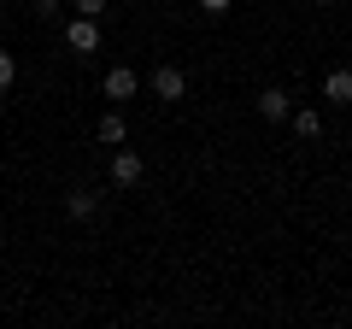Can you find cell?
I'll use <instances>...</instances> for the list:
<instances>
[{
    "label": "cell",
    "mask_w": 352,
    "mask_h": 329,
    "mask_svg": "<svg viewBox=\"0 0 352 329\" xmlns=\"http://www.w3.org/2000/svg\"><path fill=\"white\" fill-rule=\"evenodd\" d=\"M141 177H147L141 153H135V147H118V153H112V182H118V189H141Z\"/></svg>",
    "instance_id": "6da1fadb"
},
{
    "label": "cell",
    "mask_w": 352,
    "mask_h": 329,
    "mask_svg": "<svg viewBox=\"0 0 352 329\" xmlns=\"http://www.w3.org/2000/svg\"><path fill=\"white\" fill-rule=\"evenodd\" d=\"M65 41H71L76 53H100V24H94V18H82V12H76L71 24H65Z\"/></svg>",
    "instance_id": "7a4b0ae2"
},
{
    "label": "cell",
    "mask_w": 352,
    "mask_h": 329,
    "mask_svg": "<svg viewBox=\"0 0 352 329\" xmlns=\"http://www.w3.org/2000/svg\"><path fill=\"white\" fill-rule=\"evenodd\" d=\"M153 94H159V100H182V94H188V76L176 71V65H159V71H153Z\"/></svg>",
    "instance_id": "3957f363"
},
{
    "label": "cell",
    "mask_w": 352,
    "mask_h": 329,
    "mask_svg": "<svg viewBox=\"0 0 352 329\" xmlns=\"http://www.w3.org/2000/svg\"><path fill=\"white\" fill-rule=\"evenodd\" d=\"M106 100H135V89H141V76L129 71V65H118V71H106Z\"/></svg>",
    "instance_id": "277c9868"
},
{
    "label": "cell",
    "mask_w": 352,
    "mask_h": 329,
    "mask_svg": "<svg viewBox=\"0 0 352 329\" xmlns=\"http://www.w3.org/2000/svg\"><path fill=\"white\" fill-rule=\"evenodd\" d=\"M252 106H258V118H264V124H282V118L294 112L288 89H264V94H258V100H252Z\"/></svg>",
    "instance_id": "5b68a950"
},
{
    "label": "cell",
    "mask_w": 352,
    "mask_h": 329,
    "mask_svg": "<svg viewBox=\"0 0 352 329\" xmlns=\"http://www.w3.org/2000/svg\"><path fill=\"white\" fill-rule=\"evenodd\" d=\"M323 100H335V106H352V71H346V65L323 76Z\"/></svg>",
    "instance_id": "8992f818"
},
{
    "label": "cell",
    "mask_w": 352,
    "mask_h": 329,
    "mask_svg": "<svg viewBox=\"0 0 352 329\" xmlns=\"http://www.w3.org/2000/svg\"><path fill=\"white\" fill-rule=\"evenodd\" d=\"M288 118H294V136H305V141L323 136V118H317V106H300V112H288Z\"/></svg>",
    "instance_id": "52a82bcc"
},
{
    "label": "cell",
    "mask_w": 352,
    "mask_h": 329,
    "mask_svg": "<svg viewBox=\"0 0 352 329\" xmlns=\"http://www.w3.org/2000/svg\"><path fill=\"white\" fill-rule=\"evenodd\" d=\"M94 206H100V200H94L88 189H71V194H65V212H71L76 224H82V217H94Z\"/></svg>",
    "instance_id": "ba28073f"
},
{
    "label": "cell",
    "mask_w": 352,
    "mask_h": 329,
    "mask_svg": "<svg viewBox=\"0 0 352 329\" xmlns=\"http://www.w3.org/2000/svg\"><path fill=\"white\" fill-rule=\"evenodd\" d=\"M94 136H100V141H106V147H118V141H124V136H129V124H124V118H118V112H106V118H100V124H94Z\"/></svg>",
    "instance_id": "9c48e42d"
},
{
    "label": "cell",
    "mask_w": 352,
    "mask_h": 329,
    "mask_svg": "<svg viewBox=\"0 0 352 329\" xmlns=\"http://www.w3.org/2000/svg\"><path fill=\"white\" fill-rule=\"evenodd\" d=\"M12 83H18V59H12V53H6V47H0V94L12 89Z\"/></svg>",
    "instance_id": "30bf717a"
},
{
    "label": "cell",
    "mask_w": 352,
    "mask_h": 329,
    "mask_svg": "<svg viewBox=\"0 0 352 329\" xmlns=\"http://www.w3.org/2000/svg\"><path fill=\"white\" fill-rule=\"evenodd\" d=\"M194 6H200V12H212V18H223L229 6H235V0H194Z\"/></svg>",
    "instance_id": "8fae6325"
},
{
    "label": "cell",
    "mask_w": 352,
    "mask_h": 329,
    "mask_svg": "<svg viewBox=\"0 0 352 329\" xmlns=\"http://www.w3.org/2000/svg\"><path fill=\"white\" fill-rule=\"evenodd\" d=\"M65 12V0H36V18H59Z\"/></svg>",
    "instance_id": "7c38bea8"
},
{
    "label": "cell",
    "mask_w": 352,
    "mask_h": 329,
    "mask_svg": "<svg viewBox=\"0 0 352 329\" xmlns=\"http://www.w3.org/2000/svg\"><path fill=\"white\" fill-rule=\"evenodd\" d=\"M76 12H82V18H100V12H106V0H76Z\"/></svg>",
    "instance_id": "4fadbf2b"
},
{
    "label": "cell",
    "mask_w": 352,
    "mask_h": 329,
    "mask_svg": "<svg viewBox=\"0 0 352 329\" xmlns=\"http://www.w3.org/2000/svg\"><path fill=\"white\" fill-rule=\"evenodd\" d=\"M317 6H335V0H317Z\"/></svg>",
    "instance_id": "5bb4252c"
},
{
    "label": "cell",
    "mask_w": 352,
    "mask_h": 329,
    "mask_svg": "<svg viewBox=\"0 0 352 329\" xmlns=\"http://www.w3.org/2000/svg\"><path fill=\"white\" fill-rule=\"evenodd\" d=\"M0 30H6V24H0Z\"/></svg>",
    "instance_id": "9a60e30c"
}]
</instances>
